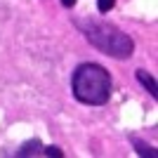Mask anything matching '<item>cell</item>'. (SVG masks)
Wrapping results in <instances>:
<instances>
[{"mask_svg": "<svg viewBox=\"0 0 158 158\" xmlns=\"http://www.w3.org/2000/svg\"><path fill=\"white\" fill-rule=\"evenodd\" d=\"M78 31L85 35L87 43H92L97 50H102L104 54L113 57V59H127L135 52V40L127 35L125 31H120L118 26H113L109 21H99L92 17L76 21Z\"/></svg>", "mask_w": 158, "mask_h": 158, "instance_id": "1", "label": "cell"}, {"mask_svg": "<svg viewBox=\"0 0 158 158\" xmlns=\"http://www.w3.org/2000/svg\"><path fill=\"white\" fill-rule=\"evenodd\" d=\"M71 90L78 102L90 106H102L111 99V73L94 61H85L76 66L71 78Z\"/></svg>", "mask_w": 158, "mask_h": 158, "instance_id": "2", "label": "cell"}, {"mask_svg": "<svg viewBox=\"0 0 158 158\" xmlns=\"http://www.w3.org/2000/svg\"><path fill=\"white\" fill-rule=\"evenodd\" d=\"M17 156L19 158H28V156H57V158H61L64 151L57 149V146H43L38 139H31L26 144H21V149L17 151Z\"/></svg>", "mask_w": 158, "mask_h": 158, "instance_id": "3", "label": "cell"}, {"mask_svg": "<svg viewBox=\"0 0 158 158\" xmlns=\"http://www.w3.org/2000/svg\"><path fill=\"white\" fill-rule=\"evenodd\" d=\"M135 76H137V80H139V83H142V85H144V90H146V92H149V94H151L153 99H156V97H158L156 78H153V76H151V73H149V71H144V69H139V71L135 73Z\"/></svg>", "mask_w": 158, "mask_h": 158, "instance_id": "4", "label": "cell"}, {"mask_svg": "<svg viewBox=\"0 0 158 158\" xmlns=\"http://www.w3.org/2000/svg\"><path fill=\"white\" fill-rule=\"evenodd\" d=\"M132 144L137 146V153H139V156H149V158H156V149H153V146H146L144 142H139L137 137H132Z\"/></svg>", "mask_w": 158, "mask_h": 158, "instance_id": "5", "label": "cell"}, {"mask_svg": "<svg viewBox=\"0 0 158 158\" xmlns=\"http://www.w3.org/2000/svg\"><path fill=\"white\" fill-rule=\"evenodd\" d=\"M113 5H116V0H97V10H99L102 14L111 12V10H113Z\"/></svg>", "mask_w": 158, "mask_h": 158, "instance_id": "6", "label": "cell"}, {"mask_svg": "<svg viewBox=\"0 0 158 158\" xmlns=\"http://www.w3.org/2000/svg\"><path fill=\"white\" fill-rule=\"evenodd\" d=\"M61 5H64V7H73V5H76V0H61Z\"/></svg>", "mask_w": 158, "mask_h": 158, "instance_id": "7", "label": "cell"}]
</instances>
